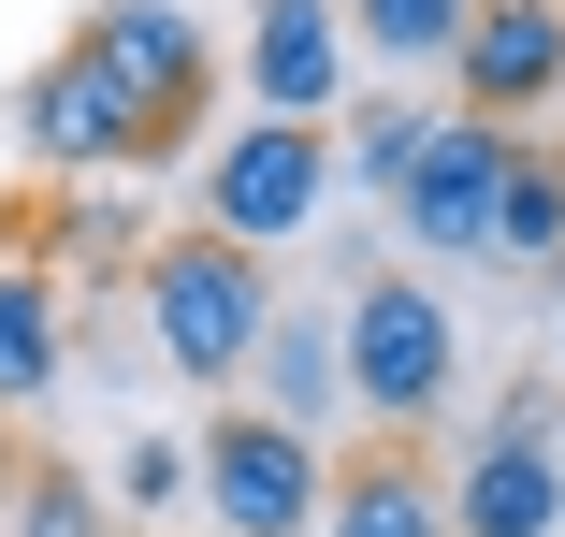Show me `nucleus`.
Listing matches in <instances>:
<instances>
[{
    "label": "nucleus",
    "instance_id": "1",
    "mask_svg": "<svg viewBox=\"0 0 565 537\" xmlns=\"http://www.w3.org/2000/svg\"><path fill=\"white\" fill-rule=\"evenodd\" d=\"M203 87H217V59H203L189 0H102L15 87V160L30 175H146L203 131Z\"/></svg>",
    "mask_w": 565,
    "mask_h": 537
},
{
    "label": "nucleus",
    "instance_id": "2",
    "mask_svg": "<svg viewBox=\"0 0 565 537\" xmlns=\"http://www.w3.org/2000/svg\"><path fill=\"white\" fill-rule=\"evenodd\" d=\"M131 291H146V349H160L189 392H233L247 349H262V319H276V262L233 248V233H174V248H146Z\"/></svg>",
    "mask_w": 565,
    "mask_h": 537
},
{
    "label": "nucleus",
    "instance_id": "3",
    "mask_svg": "<svg viewBox=\"0 0 565 537\" xmlns=\"http://www.w3.org/2000/svg\"><path fill=\"white\" fill-rule=\"evenodd\" d=\"M333 364H349V421L420 436V421L449 407V378H465V319H449L420 276H363L349 305H333Z\"/></svg>",
    "mask_w": 565,
    "mask_h": 537
},
{
    "label": "nucleus",
    "instance_id": "4",
    "mask_svg": "<svg viewBox=\"0 0 565 537\" xmlns=\"http://www.w3.org/2000/svg\"><path fill=\"white\" fill-rule=\"evenodd\" d=\"M189 508H203L217 537H319L333 451L290 436V421H262V407H217L203 436H189Z\"/></svg>",
    "mask_w": 565,
    "mask_h": 537
},
{
    "label": "nucleus",
    "instance_id": "5",
    "mask_svg": "<svg viewBox=\"0 0 565 537\" xmlns=\"http://www.w3.org/2000/svg\"><path fill=\"white\" fill-rule=\"evenodd\" d=\"M349 189L333 175V131H305V117H247L233 146H203V233H233V248H305L319 233V203Z\"/></svg>",
    "mask_w": 565,
    "mask_h": 537
},
{
    "label": "nucleus",
    "instance_id": "6",
    "mask_svg": "<svg viewBox=\"0 0 565 537\" xmlns=\"http://www.w3.org/2000/svg\"><path fill=\"white\" fill-rule=\"evenodd\" d=\"M508 160H522V131H493V117H449L420 131V160H406V189H392V233L420 248V262H493V203H508Z\"/></svg>",
    "mask_w": 565,
    "mask_h": 537
},
{
    "label": "nucleus",
    "instance_id": "7",
    "mask_svg": "<svg viewBox=\"0 0 565 537\" xmlns=\"http://www.w3.org/2000/svg\"><path fill=\"white\" fill-rule=\"evenodd\" d=\"M449 537H565V407L508 392L479 421L465 480H449Z\"/></svg>",
    "mask_w": 565,
    "mask_h": 537
},
{
    "label": "nucleus",
    "instance_id": "8",
    "mask_svg": "<svg viewBox=\"0 0 565 537\" xmlns=\"http://www.w3.org/2000/svg\"><path fill=\"white\" fill-rule=\"evenodd\" d=\"M449 87H465V117L522 131L565 102V0H479L465 44H449Z\"/></svg>",
    "mask_w": 565,
    "mask_h": 537
},
{
    "label": "nucleus",
    "instance_id": "9",
    "mask_svg": "<svg viewBox=\"0 0 565 537\" xmlns=\"http://www.w3.org/2000/svg\"><path fill=\"white\" fill-rule=\"evenodd\" d=\"M247 102L333 131L349 117V15H333V0H262L247 15Z\"/></svg>",
    "mask_w": 565,
    "mask_h": 537
},
{
    "label": "nucleus",
    "instance_id": "10",
    "mask_svg": "<svg viewBox=\"0 0 565 537\" xmlns=\"http://www.w3.org/2000/svg\"><path fill=\"white\" fill-rule=\"evenodd\" d=\"M247 407H262V421H290V436H333V421H349V364H333V305H290V291H276L262 349H247Z\"/></svg>",
    "mask_w": 565,
    "mask_h": 537
},
{
    "label": "nucleus",
    "instance_id": "11",
    "mask_svg": "<svg viewBox=\"0 0 565 537\" xmlns=\"http://www.w3.org/2000/svg\"><path fill=\"white\" fill-rule=\"evenodd\" d=\"M58 378H73V291H58V262H0V421L44 407Z\"/></svg>",
    "mask_w": 565,
    "mask_h": 537
},
{
    "label": "nucleus",
    "instance_id": "12",
    "mask_svg": "<svg viewBox=\"0 0 565 537\" xmlns=\"http://www.w3.org/2000/svg\"><path fill=\"white\" fill-rule=\"evenodd\" d=\"M319 537H449V494H435V480H420V451L392 436V451H363V465H333Z\"/></svg>",
    "mask_w": 565,
    "mask_h": 537
},
{
    "label": "nucleus",
    "instance_id": "13",
    "mask_svg": "<svg viewBox=\"0 0 565 537\" xmlns=\"http://www.w3.org/2000/svg\"><path fill=\"white\" fill-rule=\"evenodd\" d=\"M493 262H522V276H565V146H522V160H508Z\"/></svg>",
    "mask_w": 565,
    "mask_h": 537
},
{
    "label": "nucleus",
    "instance_id": "14",
    "mask_svg": "<svg viewBox=\"0 0 565 537\" xmlns=\"http://www.w3.org/2000/svg\"><path fill=\"white\" fill-rule=\"evenodd\" d=\"M333 15H349V44L392 59V73H449V44H465L479 0H333Z\"/></svg>",
    "mask_w": 565,
    "mask_h": 537
},
{
    "label": "nucleus",
    "instance_id": "15",
    "mask_svg": "<svg viewBox=\"0 0 565 537\" xmlns=\"http://www.w3.org/2000/svg\"><path fill=\"white\" fill-rule=\"evenodd\" d=\"M420 131H435L420 102H363V117L333 131V175H363V189L392 203V189H406V160H420Z\"/></svg>",
    "mask_w": 565,
    "mask_h": 537
},
{
    "label": "nucleus",
    "instance_id": "16",
    "mask_svg": "<svg viewBox=\"0 0 565 537\" xmlns=\"http://www.w3.org/2000/svg\"><path fill=\"white\" fill-rule=\"evenodd\" d=\"M15 537H117V523H102V480L30 465V480H15Z\"/></svg>",
    "mask_w": 565,
    "mask_h": 537
},
{
    "label": "nucleus",
    "instance_id": "17",
    "mask_svg": "<svg viewBox=\"0 0 565 537\" xmlns=\"http://www.w3.org/2000/svg\"><path fill=\"white\" fill-rule=\"evenodd\" d=\"M117 508H131V523H174V508H189V436H131V451H117Z\"/></svg>",
    "mask_w": 565,
    "mask_h": 537
},
{
    "label": "nucleus",
    "instance_id": "18",
    "mask_svg": "<svg viewBox=\"0 0 565 537\" xmlns=\"http://www.w3.org/2000/svg\"><path fill=\"white\" fill-rule=\"evenodd\" d=\"M58 262L73 276H131V219H117V203H73V219H58Z\"/></svg>",
    "mask_w": 565,
    "mask_h": 537
},
{
    "label": "nucleus",
    "instance_id": "19",
    "mask_svg": "<svg viewBox=\"0 0 565 537\" xmlns=\"http://www.w3.org/2000/svg\"><path fill=\"white\" fill-rule=\"evenodd\" d=\"M15 480H30V465H15V421H0V508H15Z\"/></svg>",
    "mask_w": 565,
    "mask_h": 537
}]
</instances>
